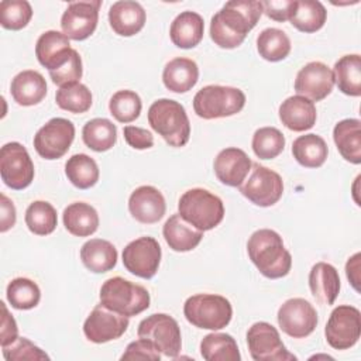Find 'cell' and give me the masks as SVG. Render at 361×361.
I'll list each match as a JSON object with an SVG mask.
<instances>
[{
  "mask_svg": "<svg viewBox=\"0 0 361 361\" xmlns=\"http://www.w3.org/2000/svg\"><path fill=\"white\" fill-rule=\"evenodd\" d=\"M247 252L257 269L269 279L286 276L292 267L290 252L285 248L282 237L271 228H259L251 234Z\"/></svg>",
  "mask_w": 361,
  "mask_h": 361,
  "instance_id": "7a4b0ae2",
  "label": "cell"
},
{
  "mask_svg": "<svg viewBox=\"0 0 361 361\" xmlns=\"http://www.w3.org/2000/svg\"><path fill=\"white\" fill-rule=\"evenodd\" d=\"M244 104V92L233 86L209 85L202 87L193 97V110L204 120L234 116L243 110Z\"/></svg>",
  "mask_w": 361,
  "mask_h": 361,
  "instance_id": "52a82bcc",
  "label": "cell"
},
{
  "mask_svg": "<svg viewBox=\"0 0 361 361\" xmlns=\"http://www.w3.org/2000/svg\"><path fill=\"white\" fill-rule=\"evenodd\" d=\"M178 213L195 228L207 231L219 226L224 217L221 199L203 188L186 190L178 202Z\"/></svg>",
  "mask_w": 361,
  "mask_h": 361,
  "instance_id": "277c9868",
  "label": "cell"
},
{
  "mask_svg": "<svg viewBox=\"0 0 361 361\" xmlns=\"http://www.w3.org/2000/svg\"><path fill=\"white\" fill-rule=\"evenodd\" d=\"M278 324L281 330L293 338H305L317 326V312L310 302L303 298L285 300L278 309Z\"/></svg>",
  "mask_w": 361,
  "mask_h": 361,
  "instance_id": "5bb4252c",
  "label": "cell"
},
{
  "mask_svg": "<svg viewBox=\"0 0 361 361\" xmlns=\"http://www.w3.org/2000/svg\"><path fill=\"white\" fill-rule=\"evenodd\" d=\"M68 180L78 189H89L99 180V166L96 161L86 154H75L65 164Z\"/></svg>",
  "mask_w": 361,
  "mask_h": 361,
  "instance_id": "8d00e7d4",
  "label": "cell"
},
{
  "mask_svg": "<svg viewBox=\"0 0 361 361\" xmlns=\"http://www.w3.org/2000/svg\"><path fill=\"white\" fill-rule=\"evenodd\" d=\"M333 140L345 161L361 164V121L358 118L338 121L333 128Z\"/></svg>",
  "mask_w": 361,
  "mask_h": 361,
  "instance_id": "f1b7e54d",
  "label": "cell"
},
{
  "mask_svg": "<svg viewBox=\"0 0 361 361\" xmlns=\"http://www.w3.org/2000/svg\"><path fill=\"white\" fill-rule=\"evenodd\" d=\"M69 38L59 31L49 30L39 35L35 44V55L38 62L49 71H55L65 65L72 55Z\"/></svg>",
  "mask_w": 361,
  "mask_h": 361,
  "instance_id": "44dd1931",
  "label": "cell"
},
{
  "mask_svg": "<svg viewBox=\"0 0 361 361\" xmlns=\"http://www.w3.org/2000/svg\"><path fill=\"white\" fill-rule=\"evenodd\" d=\"M0 305H1V310H3L1 329H0V344H1V347H6L18 338V327H17V323H16L13 314H10L6 303L1 302Z\"/></svg>",
  "mask_w": 361,
  "mask_h": 361,
  "instance_id": "f907efd6",
  "label": "cell"
},
{
  "mask_svg": "<svg viewBox=\"0 0 361 361\" xmlns=\"http://www.w3.org/2000/svg\"><path fill=\"white\" fill-rule=\"evenodd\" d=\"M10 92L17 104L34 106L45 97L47 82L39 72L27 69L13 78Z\"/></svg>",
  "mask_w": 361,
  "mask_h": 361,
  "instance_id": "83f0119b",
  "label": "cell"
},
{
  "mask_svg": "<svg viewBox=\"0 0 361 361\" xmlns=\"http://www.w3.org/2000/svg\"><path fill=\"white\" fill-rule=\"evenodd\" d=\"M334 83L347 96H361V56L348 54L341 56L333 68Z\"/></svg>",
  "mask_w": 361,
  "mask_h": 361,
  "instance_id": "1f68e13d",
  "label": "cell"
},
{
  "mask_svg": "<svg viewBox=\"0 0 361 361\" xmlns=\"http://www.w3.org/2000/svg\"><path fill=\"white\" fill-rule=\"evenodd\" d=\"M199 80V68L193 59L173 58L171 59L162 72V82L165 87L173 93L189 92Z\"/></svg>",
  "mask_w": 361,
  "mask_h": 361,
  "instance_id": "484cf974",
  "label": "cell"
},
{
  "mask_svg": "<svg viewBox=\"0 0 361 361\" xmlns=\"http://www.w3.org/2000/svg\"><path fill=\"white\" fill-rule=\"evenodd\" d=\"M140 338L151 341L168 358H176L182 348V336L178 322L166 313H154L138 324Z\"/></svg>",
  "mask_w": 361,
  "mask_h": 361,
  "instance_id": "ba28073f",
  "label": "cell"
},
{
  "mask_svg": "<svg viewBox=\"0 0 361 361\" xmlns=\"http://www.w3.org/2000/svg\"><path fill=\"white\" fill-rule=\"evenodd\" d=\"M264 14L275 21H286L290 18L295 7L296 0H268L262 1Z\"/></svg>",
  "mask_w": 361,
  "mask_h": 361,
  "instance_id": "c3c4849f",
  "label": "cell"
},
{
  "mask_svg": "<svg viewBox=\"0 0 361 361\" xmlns=\"http://www.w3.org/2000/svg\"><path fill=\"white\" fill-rule=\"evenodd\" d=\"M250 355L255 361H296V355L289 353L281 340L278 330L267 323L257 322L247 331Z\"/></svg>",
  "mask_w": 361,
  "mask_h": 361,
  "instance_id": "4fadbf2b",
  "label": "cell"
},
{
  "mask_svg": "<svg viewBox=\"0 0 361 361\" xmlns=\"http://www.w3.org/2000/svg\"><path fill=\"white\" fill-rule=\"evenodd\" d=\"M251 147L259 159H272L283 151L285 137L275 127H261L254 133Z\"/></svg>",
  "mask_w": 361,
  "mask_h": 361,
  "instance_id": "b9f144b4",
  "label": "cell"
},
{
  "mask_svg": "<svg viewBox=\"0 0 361 361\" xmlns=\"http://www.w3.org/2000/svg\"><path fill=\"white\" fill-rule=\"evenodd\" d=\"M165 210V197L154 186L142 185L130 195L128 212L140 223L154 224L164 217Z\"/></svg>",
  "mask_w": 361,
  "mask_h": 361,
  "instance_id": "d6986e66",
  "label": "cell"
},
{
  "mask_svg": "<svg viewBox=\"0 0 361 361\" xmlns=\"http://www.w3.org/2000/svg\"><path fill=\"white\" fill-rule=\"evenodd\" d=\"M264 13L262 1H227L210 21V38L220 48L233 49L241 45Z\"/></svg>",
  "mask_w": 361,
  "mask_h": 361,
  "instance_id": "6da1fadb",
  "label": "cell"
},
{
  "mask_svg": "<svg viewBox=\"0 0 361 361\" xmlns=\"http://www.w3.org/2000/svg\"><path fill=\"white\" fill-rule=\"evenodd\" d=\"M204 21L195 11H182L171 23L169 37L173 45L182 49L195 48L203 38Z\"/></svg>",
  "mask_w": 361,
  "mask_h": 361,
  "instance_id": "d4e9b609",
  "label": "cell"
},
{
  "mask_svg": "<svg viewBox=\"0 0 361 361\" xmlns=\"http://www.w3.org/2000/svg\"><path fill=\"white\" fill-rule=\"evenodd\" d=\"M34 164L28 151L20 142H7L0 149V175L8 188L25 189L34 179Z\"/></svg>",
  "mask_w": 361,
  "mask_h": 361,
  "instance_id": "7c38bea8",
  "label": "cell"
},
{
  "mask_svg": "<svg viewBox=\"0 0 361 361\" xmlns=\"http://www.w3.org/2000/svg\"><path fill=\"white\" fill-rule=\"evenodd\" d=\"M82 140L96 152L109 151L117 141V127L109 118H93L83 126Z\"/></svg>",
  "mask_w": 361,
  "mask_h": 361,
  "instance_id": "d590c367",
  "label": "cell"
},
{
  "mask_svg": "<svg viewBox=\"0 0 361 361\" xmlns=\"http://www.w3.org/2000/svg\"><path fill=\"white\" fill-rule=\"evenodd\" d=\"M55 102L59 109L69 113L80 114L90 109L92 106V92L89 87L80 82L59 87L55 94Z\"/></svg>",
  "mask_w": 361,
  "mask_h": 361,
  "instance_id": "60d3db41",
  "label": "cell"
},
{
  "mask_svg": "<svg viewBox=\"0 0 361 361\" xmlns=\"http://www.w3.org/2000/svg\"><path fill=\"white\" fill-rule=\"evenodd\" d=\"M121 360H149V361H159L161 360V353L157 350V347L145 340L140 338L135 341H131L126 351L121 355Z\"/></svg>",
  "mask_w": 361,
  "mask_h": 361,
  "instance_id": "7dc6e473",
  "label": "cell"
},
{
  "mask_svg": "<svg viewBox=\"0 0 361 361\" xmlns=\"http://www.w3.org/2000/svg\"><path fill=\"white\" fill-rule=\"evenodd\" d=\"M257 49L265 61L278 62L289 55L290 39L279 28H265L257 37Z\"/></svg>",
  "mask_w": 361,
  "mask_h": 361,
  "instance_id": "74e56055",
  "label": "cell"
},
{
  "mask_svg": "<svg viewBox=\"0 0 361 361\" xmlns=\"http://www.w3.org/2000/svg\"><path fill=\"white\" fill-rule=\"evenodd\" d=\"M100 6V0L69 3L61 17L62 32L73 41L89 38L97 27Z\"/></svg>",
  "mask_w": 361,
  "mask_h": 361,
  "instance_id": "e0dca14e",
  "label": "cell"
},
{
  "mask_svg": "<svg viewBox=\"0 0 361 361\" xmlns=\"http://www.w3.org/2000/svg\"><path fill=\"white\" fill-rule=\"evenodd\" d=\"M360 258H361V254L355 252L351 258H348L345 264L347 278L357 292H360Z\"/></svg>",
  "mask_w": 361,
  "mask_h": 361,
  "instance_id": "f5cc1de1",
  "label": "cell"
},
{
  "mask_svg": "<svg viewBox=\"0 0 361 361\" xmlns=\"http://www.w3.org/2000/svg\"><path fill=\"white\" fill-rule=\"evenodd\" d=\"M147 14L142 6L133 0H120L111 4L109 10V23L111 30L121 37H133L140 32L145 24Z\"/></svg>",
  "mask_w": 361,
  "mask_h": 361,
  "instance_id": "7402d4cb",
  "label": "cell"
},
{
  "mask_svg": "<svg viewBox=\"0 0 361 361\" xmlns=\"http://www.w3.org/2000/svg\"><path fill=\"white\" fill-rule=\"evenodd\" d=\"M251 166L252 162L250 157L243 149L235 147L221 149L214 158L213 164L217 179L221 183L233 188L240 186L245 180L248 172L251 171Z\"/></svg>",
  "mask_w": 361,
  "mask_h": 361,
  "instance_id": "ffe728a7",
  "label": "cell"
},
{
  "mask_svg": "<svg viewBox=\"0 0 361 361\" xmlns=\"http://www.w3.org/2000/svg\"><path fill=\"white\" fill-rule=\"evenodd\" d=\"M0 231L6 233L7 230H10L14 224H16V207L13 204V202L4 195H0Z\"/></svg>",
  "mask_w": 361,
  "mask_h": 361,
  "instance_id": "816d5d0a",
  "label": "cell"
},
{
  "mask_svg": "<svg viewBox=\"0 0 361 361\" xmlns=\"http://www.w3.org/2000/svg\"><path fill=\"white\" fill-rule=\"evenodd\" d=\"M200 355L206 361H240L237 341L226 333L206 334L200 341Z\"/></svg>",
  "mask_w": 361,
  "mask_h": 361,
  "instance_id": "e575fe53",
  "label": "cell"
},
{
  "mask_svg": "<svg viewBox=\"0 0 361 361\" xmlns=\"http://www.w3.org/2000/svg\"><path fill=\"white\" fill-rule=\"evenodd\" d=\"M248 178L238 186L244 197L259 207L274 206L283 193V182L278 172L252 162Z\"/></svg>",
  "mask_w": 361,
  "mask_h": 361,
  "instance_id": "9c48e42d",
  "label": "cell"
},
{
  "mask_svg": "<svg viewBox=\"0 0 361 361\" xmlns=\"http://www.w3.org/2000/svg\"><path fill=\"white\" fill-rule=\"evenodd\" d=\"M82 73H83L82 58H80L79 52L76 49H73L71 58L68 59V62L65 65H62L61 68H58L55 71H49V78L52 79V82L55 85H58L59 87H63L68 85L78 83L79 79L82 78Z\"/></svg>",
  "mask_w": 361,
  "mask_h": 361,
  "instance_id": "bcb514c9",
  "label": "cell"
},
{
  "mask_svg": "<svg viewBox=\"0 0 361 361\" xmlns=\"http://www.w3.org/2000/svg\"><path fill=\"white\" fill-rule=\"evenodd\" d=\"M278 114L282 124L296 133L312 128L317 118L314 103L299 94L283 100L279 106Z\"/></svg>",
  "mask_w": 361,
  "mask_h": 361,
  "instance_id": "603a6c76",
  "label": "cell"
},
{
  "mask_svg": "<svg viewBox=\"0 0 361 361\" xmlns=\"http://www.w3.org/2000/svg\"><path fill=\"white\" fill-rule=\"evenodd\" d=\"M309 288L314 299L323 305H333L340 292L337 269L327 262H317L309 272Z\"/></svg>",
  "mask_w": 361,
  "mask_h": 361,
  "instance_id": "4316f807",
  "label": "cell"
},
{
  "mask_svg": "<svg viewBox=\"0 0 361 361\" xmlns=\"http://www.w3.org/2000/svg\"><path fill=\"white\" fill-rule=\"evenodd\" d=\"M183 314L197 329L220 330L231 322L233 307L230 300L221 295L197 293L186 299Z\"/></svg>",
  "mask_w": 361,
  "mask_h": 361,
  "instance_id": "8992f818",
  "label": "cell"
},
{
  "mask_svg": "<svg viewBox=\"0 0 361 361\" xmlns=\"http://www.w3.org/2000/svg\"><path fill=\"white\" fill-rule=\"evenodd\" d=\"M334 86L333 71L323 62L313 61L306 63L296 75L295 92L312 102L327 97Z\"/></svg>",
  "mask_w": 361,
  "mask_h": 361,
  "instance_id": "ac0fdd59",
  "label": "cell"
},
{
  "mask_svg": "<svg viewBox=\"0 0 361 361\" xmlns=\"http://www.w3.org/2000/svg\"><path fill=\"white\" fill-rule=\"evenodd\" d=\"M161 255V247L154 237H140L124 247L123 265L133 275L151 279L158 271Z\"/></svg>",
  "mask_w": 361,
  "mask_h": 361,
  "instance_id": "9a60e30c",
  "label": "cell"
},
{
  "mask_svg": "<svg viewBox=\"0 0 361 361\" xmlns=\"http://www.w3.org/2000/svg\"><path fill=\"white\" fill-rule=\"evenodd\" d=\"M65 228L76 237H89L99 227V214L93 206L85 202H75L65 207L63 214Z\"/></svg>",
  "mask_w": 361,
  "mask_h": 361,
  "instance_id": "4dcf8cb0",
  "label": "cell"
},
{
  "mask_svg": "<svg viewBox=\"0 0 361 361\" xmlns=\"http://www.w3.org/2000/svg\"><path fill=\"white\" fill-rule=\"evenodd\" d=\"M25 224L37 235L51 234L58 224L55 207L45 200L32 202L25 210Z\"/></svg>",
  "mask_w": 361,
  "mask_h": 361,
  "instance_id": "f35d334b",
  "label": "cell"
},
{
  "mask_svg": "<svg viewBox=\"0 0 361 361\" xmlns=\"http://www.w3.org/2000/svg\"><path fill=\"white\" fill-rule=\"evenodd\" d=\"M80 259L90 272L103 274L116 267L117 250L107 240L90 238L80 248Z\"/></svg>",
  "mask_w": 361,
  "mask_h": 361,
  "instance_id": "f546056e",
  "label": "cell"
},
{
  "mask_svg": "<svg viewBox=\"0 0 361 361\" xmlns=\"http://www.w3.org/2000/svg\"><path fill=\"white\" fill-rule=\"evenodd\" d=\"M128 324L130 320L127 316L113 312L100 303L96 305L86 317L83 333L89 341L102 344L120 338L126 333Z\"/></svg>",
  "mask_w": 361,
  "mask_h": 361,
  "instance_id": "2e32d148",
  "label": "cell"
},
{
  "mask_svg": "<svg viewBox=\"0 0 361 361\" xmlns=\"http://www.w3.org/2000/svg\"><path fill=\"white\" fill-rule=\"evenodd\" d=\"M149 302V293L144 286L121 276L109 278L100 288V303L127 317L147 310Z\"/></svg>",
  "mask_w": 361,
  "mask_h": 361,
  "instance_id": "5b68a950",
  "label": "cell"
},
{
  "mask_svg": "<svg viewBox=\"0 0 361 361\" xmlns=\"http://www.w3.org/2000/svg\"><path fill=\"white\" fill-rule=\"evenodd\" d=\"M75 138V126L63 117H54L34 135V148L44 159L62 158Z\"/></svg>",
  "mask_w": 361,
  "mask_h": 361,
  "instance_id": "8fae6325",
  "label": "cell"
},
{
  "mask_svg": "<svg viewBox=\"0 0 361 361\" xmlns=\"http://www.w3.org/2000/svg\"><path fill=\"white\" fill-rule=\"evenodd\" d=\"M148 123L166 144L179 148L188 144L190 123L185 107L172 99H158L148 109Z\"/></svg>",
  "mask_w": 361,
  "mask_h": 361,
  "instance_id": "3957f363",
  "label": "cell"
},
{
  "mask_svg": "<svg viewBox=\"0 0 361 361\" xmlns=\"http://www.w3.org/2000/svg\"><path fill=\"white\" fill-rule=\"evenodd\" d=\"M327 18V10L319 0H296V7L289 18L290 24L302 32L319 31Z\"/></svg>",
  "mask_w": 361,
  "mask_h": 361,
  "instance_id": "836d02e7",
  "label": "cell"
},
{
  "mask_svg": "<svg viewBox=\"0 0 361 361\" xmlns=\"http://www.w3.org/2000/svg\"><path fill=\"white\" fill-rule=\"evenodd\" d=\"M6 296L11 307L28 310L39 303L41 290L34 281L28 278H16L7 285Z\"/></svg>",
  "mask_w": 361,
  "mask_h": 361,
  "instance_id": "ab89813d",
  "label": "cell"
},
{
  "mask_svg": "<svg viewBox=\"0 0 361 361\" xmlns=\"http://www.w3.org/2000/svg\"><path fill=\"white\" fill-rule=\"evenodd\" d=\"M3 348V357L7 361H23V360H49L48 354L42 351L38 345L31 343L25 337H18L11 344L1 347Z\"/></svg>",
  "mask_w": 361,
  "mask_h": 361,
  "instance_id": "f6af8a7d",
  "label": "cell"
},
{
  "mask_svg": "<svg viewBox=\"0 0 361 361\" xmlns=\"http://www.w3.org/2000/svg\"><path fill=\"white\" fill-rule=\"evenodd\" d=\"M329 148L326 141L317 134H305L292 144V155L305 168H319L327 159Z\"/></svg>",
  "mask_w": 361,
  "mask_h": 361,
  "instance_id": "d6a6232c",
  "label": "cell"
},
{
  "mask_svg": "<svg viewBox=\"0 0 361 361\" xmlns=\"http://www.w3.org/2000/svg\"><path fill=\"white\" fill-rule=\"evenodd\" d=\"M162 234L171 250L176 252L192 251L203 238V231L189 224L179 213L172 214L162 227Z\"/></svg>",
  "mask_w": 361,
  "mask_h": 361,
  "instance_id": "cb8c5ba5",
  "label": "cell"
},
{
  "mask_svg": "<svg viewBox=\"0 0 361 361\" xmlns=\"http://www.w3.org/2000/svg\"><path fill=\"white\" fill-rule=\"evenodd\" d=\"M142 109V103L140 96L128 89L116 92L110 102L109 110L110 114L120 123H131L138 118Z\"/></svg>",
  "mask_w": 361,
  "mask_h": 361,
  "instance_id": "7bdbcfd3",
  "label": "cell"
},
{
  "mask_svg": "<svg viewBox=\"0 0 361 361\" xmlns=\"http://www.w3.org/2000/svg\"><path fill=\"white\" fill-rule=\"evenodd\" d=\"M126 142L134 149H148L154 145L152 134L141 127L135 126H126L123 128Z\"/></svg>",
  "mask_w": 361,
  "mask_h": 361,
  "instance_id": "681fc988",
  "label": "cell"
},
{
  "mask_svg": "<svg viewBox=\"0 0 361 361\" xmlns=\"http://www.w3.org/2000/svg\"><path fill=\"white\" fill-rule=\"evenodd\" d=\"M32 17L31 4L27 0H3L0 3V24L6 30L18 31Z\"/></svg>",
  "mask_w": 361,
  "mask_h": 361,
  "instance_id": "ee69618b",
  "label": "cell"
},
{
  "mask_svg": "<svg viewBox=\"0 0 361 361\" xmlns=\"http://www.w3.org/2000/svg\"><path fill=\"white\" fill-rule=\"evenodd\" d=\"M329 345L334 350H348L361 336V313L350 305H340L330 313L324 327Z\"/></svg>",
  "mask_w": 361,
  "mask_h": 361,
  "instance_id": "30bf717a",
  "label": "cell"
}]
</instances>
